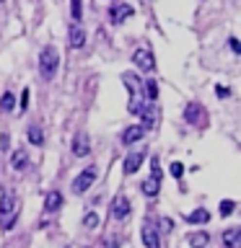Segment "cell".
<instances>
[{"label":"cell","instance_id":"cell-17","mask_svg":"<svg viewBox=\"0 0 241 248\" xmlns=\"http://www.w3.org/2000/svg\"><path fill=\"white\" fill-rule=\"evenodd\" d=\"M11 166L16 168V170H23L29 166V155H26V150H13L11 153Z\"/></svg>","mask_w":241,"mask_h":248},{"label":"cell","instance_id":"cell-13","mask_svg":"<svg viewBox=\"0 0 241 248\" xmlns=\"http://www.w3.org/2000/svg\"><path fill=\"white\" fill-rule=\"evenodd\" d=\"M83 44H86V31L78 26V23H73V26H70V46H73V49H81Z\"/></svg>","mask_w":241,"mask_h":248},{"label":"cell","instance_id":"cell-3","mask_svg":"<svg viewBox=\"0 0 241 248\" xmlns=\"http://www.w3.org/2000/svg\"><path fill=\"white\" fill-rule=\"evenodd\" d=\"M16 207H18V202L11 191L3 194V199H0V225H3V230H11L13 222H16Z\"/></svg>","mask_w":241,"mask_h":248},{"label":"cell","instance_id":"cell-34","mask_svg":"<svg viewBox=\"0 0 241 248\" xmlns=\"http://www.w3.org/2000/svg\"><path fill=\"white\" fill-rule=\"evenodd\" d=\"M161 225H163V230H166V232L171 230V220H161Z\"/></svg>","mask_w":241,"mask_h":248},{"label":"cell","instance_id":"cell-22","mask_svg":"<svg viewBox=\"0 0 241 248\" xmlns=\"http://www.w3.org/2000/svg\"><path fill=\"white\" fill-rule=\"evenodd\" d=\"M143 85H145V96H148V101H158V83H155V80H145Z\"/></svg>","mask_w":241,"mask_h":248},{"label":"cell","instance_id":"cell-12","mask_svg":"<svg viewBox=\"0 0 241 248\" xmlns=\"http://www.w3.org/2000/svg\"><path fill=\"white\" fill-rule=\"evenodd\" d=\"M143 243H145V248H161L158 230H155L153 225H145V228H143Z\"/></svg>","mask_w":241,"mask_h":248},{"label":"cell","instance_id":"cell-8","mask_svg":"<svg viewBox=\"0 0 241 248\" xmlns=\"http://www.w3.org/2000/svg\"><path fill=\"white\" fill-rule=\"evenodd\" d=\"M73 153L78 155V158H86V155L91 153V145H88V135H86V132H78V135L73 137Z\"/></svg>","mask_w":241,"mask_h":248},{"label":"cell","instance_id":"cell-23","mask_svg":"<svg viewBox=\"0 0 241 248\" xmlns=\"http://www.w3.org/2000/svg\"><path fill=\"white\" fill-rule=\"evenodd\" d=\"M13 93H3V98H0V111L8 114V111H13Z\"/></svg>","mask_w":241,"mask_h":248},{"label":"cell","instance_id":"cell-9","mask_svg":"<svg viewBox=\"0 0 241 248\" xmlns=\"http://www.w3.org/2000/svg\"><path fill=\"white\" fill-rule=\"evenodd\" d=\"M132 13H135V11H132V5L120 3V5H112V11H109V18H112V23H122L124 18H130Z\"/></svg>","mask_w":241,"mask_h":248},{"label":"cell","instance_id":"cell-30","mask_svg":"<svg viewBox=\"0 0 241 248\" xmlns=\"http://www.w3.org/2000/svg\"><path fill=\"white\" fill-rule=\"evenodd\" d=\"M228 46H231V49L236 52V54L241 52V44H239V39H228Z\"/></svg>","mask_w":241,"mask_h":248},{"label":"cell","instance_id":"cell-11","mask_svg":"<svg viewBox=\"0 0 241 248\" xmlns=\"http://www.w3.org/2000/svg\"><path fill=\"white\" fill-rule=\"evenodd\" d=\"M127 215H130V202H127V197L114 199V202H112V217H114V220H122V217H127Z\"/></svg>","mask_w":241,"mask_h":248},{"label":"cell","instance_id":"cell-33","mask_svg":"<svg viewBox=\"0 0 241 248\" xmlns=\"http://www.w3.org/2000/svg\"><path fill=\"white\" fill-rule=\"evenodd\" d=\"M215 93H218V96H228V88H221V85H218Z\"/></svg>","mask_w":241,"mask_h":248},{"label":"cell","instance_id":"cell-10","mask_svg":"<svg viewBox=\"0 0 241 248\" xmlns=\"http://www.w3.org/2000/svg\"><path fill=\"white\" fill-rule=\"evenodd\" d=\"M143 158H145V153L143 150H138V153H130L127 158H124V173H138V168L143 166Z\"/></svg>","mask_w":241,"mask_h":248},{"label":"cell","instance_id":"cell-20","mask_svg":"<svg viewBox=\"0 0 241 248\" xmlns=\"http://www.w3.org/2000/svg\"><path fill=\"white\" fill-rule=\"evenodd\" d=\"M187 240H189L192 248H205V246L210 243V235H207V232H192Z\"/></svg>","mask_w":241,"mask_h":248},{"label":"cell","instance_id":"cell-24","mask_svg":"<svg viewBox=\"0 0 241 248\" xmlns=\"http://www.w3.org/2000/svg\"><path fill=\"white\" fill-rule=\"evenodd\" d=\"M70 16H73V21H81V16H83V0H70Z\"/></svg>","mask_w":241,"mask_h":248},{"label":"cell","instance_id":"cell-14","mask_svg":"<svg viewBox=\"0 0 241 248\" xmlns=\"http://www.w3.org/2000/svg\"><path fill=\"white\" fill-rule=\"evenodd\" d=\"M223 246L225 248H239V240H241V228H228L223 232Z\"/></svg>","mask_w":241,"mask_h":248},{"label":"cell","instance_id":"cell-28","mask_svg":"<svg viewBox=\"0 0 241 248\" xmlns=\"http://www.w3.org/2000/svg\"><path fill=\"white\" fill-rule=\"evenodd\" d=\"M151 176L155 178V181H161V163H158V158H153V163H151Z\"/></svg>","mask_w":241,"mask_h":248},{"label":"cell","instance_id":"cell-1","mask_svg":"<svg viewBox=\"0 0 241 248\" xmlns=\"http://www.w3.org/2000/svg\"><path fill=\"white\" fill-rule=\"evenodd\" d=\"M57 67H60V54L54 46H44L42 54H39V73H42L44 80H52L57 75Z\"/></svg>","mask_w":241,"mask_h":248},{"label":"cell","instance_id":"cell-6","mask_svg":"<svg viewBox=\"0 0 241 248\" xmlns=\"http://www.w3.org/2000/svg\"><path fill=\"white\" fill-rule=\"evenodd\" d=\"M184 119L189 124H194V127H202V124L207 122V114H205V108H202L200 104H189L187 111H184Z\"/></svg>","mask_w":241,"mask_h":248},{"label":"cell","instance_id":"cell-25","mask_svg":"<svg viewBox=\"0 0 241 248\" xmlns=\"http://www.w3.org/2000/svg\"><path fill=\"white\" fill-rule=\"evenodd\" d=\"M233 209H236V202L233 199H223L221 202V215L225 217V215H233Z\"/></svg>","mask_w":241,"mask_h":248},{"label":"cell","instance_id":"cell-19","mask_svg":"<svg viewBox=\"0 0 241 248\" xmlns=\"http://www.w3.org/2000/svg\"><path fill=\"white\" fill-rule=\"evenodd\" d=\"M187 220H189L192 225H205L210 220V212H207V209H194V212L187 215Z\"/></svg>","mask_w":241,"mask_h":248},{"label":"cell","instance_id":"cell-29","mask_svg":"<svg viewBox=\"0 0 241 248\" xmlns=\"http://www.w3.org/2000/svg\"><path fill=\"white\" fill-rule=\"evenodd\" d=\"M26 106H29V88H23V93H21V104H18V108H21V111H26Z\"/></svg>","mask_w":241,"mask_h":248},{"label":"cell","instance_id":"cell-2","mask_svg":"<svg viewBox=\"0 0 241 248\" xmlns=\"http://www.w3.org/2000/svg\"><path fill=\"white\" fill-rule=\"evenodd\" d=\"M122 80L127 83V91H130V106H127V111L130 114H140V111H143V106H145L143 104V96H140V83H143V80H140L135 73H124Z\"/></svg>","mask_w":241,"mask_h":248},{"label":"cell","instance_id":"cell-31","mask_svg":"<svg viewBox=\"0 0 241 248\" xmlns=\"http://www.w3.org/2000/svg\"><path fill=\"white\" fill-rule=\"evenodd\" d=\"M117 246H120V240H114V238L106 240V248H117Z\"/></svg>","mask_w":241,"mask_h":248},{"label":"cell","instance_id":"cell-26","mask_svg":"<svg viewBox=\"0 0 241 248\" xmlns=\"http://www.w3.org/2000/svg\"><path fill=\"white\" fill-rule=\"evenodd\" d=\"M83 225H86V228H99V215L96 212H88V215L83 217Z\"/></svg>","mask_w":241,"mask_h":248},{"label":"cell","instance_id":"cell-5","mask_svg":"<svg viewBox=\"0 0 241 248\" xmlns=\"http://www.w3.org/2000/svg\"><path fill=\"white\" fill-rule=\"evenodd\" d=\"M132 62H135V67L143 70V73H153L155 70V60H153L151 49H145V46H140V49L132 52Z\"/></svg>","mask_w":241,"mask_h":248},{"label":"cell","instance_id":"cell-32","mask_svg":"<svg viewBox=\"0 0 241 248\" xmlns=\"http://www.w3.org/2000/svg\"><path fill=\"white\" fill-rule=\"evenodd\" d=\"M0 147H3V150H8V135L0 137Z\"/></svg>","mask_w":241,"mask_h":248},{"label":"cell","instance_id":"cell-18","mask_svg":"<svg viewBox=\"0 0 241 248\" xmlns=\"http://www.w3.org/2000/svg\"><path fill=\"white\" fill-rule=\"evenodd\" d=\"M140 189H143L145 197H155V194H158V189H161V181H155V178L151 176V178H145V181L140 184Z\"/></svg>","mask_w":241,"mask_h":248},{"label":"cell","instance_id":"cell-4","mask_svg":"<svg viewBox=\"0 0 241 248\" xmlns=\"http://www.w3.org/2000/svg\"><path fill=\"white\" fill-rule=\"evenodd\" d=\"M93 181H96V166L83 168L81 173L75 176V181H73V191H75V194H86V191L93 186Z\"/></svg>","mask_w":241,"mask_h":248},{"label":"cell","instance_id":"cell-16","mask_svg":"<svg viewBox=\"0 0 241 248\" xmlns=\"http://www.w3.org/2000/svg\"><path fill=\"white\" fill-rule=\"evenodd\" d=\"M62 207V194L60 191H50L44 199V209L47 212H57V209Z\"/></svg>","mask_w":241,"mask_h":248},{"label":"cell","instance_id":"cell-21","mask_svg":"<svg viewBox=\"0 0 241 248\" xmlns=\"http://www.w3.org/2000/svg\"><path fill=\"white\" fill-rule=\"evenodd\" d=\"M26 137H29V142L31 145H44V132H42V127H29V132H26Z\"/></svg>","mask_w":241,"mask_h":248},{"label":"cell","instance_id":"cell-27","mask_svg":"<svg viewBox=\"0 0 241 248\" xmlns=\"http://www.w3.org/2000/svg\"><path fill=\"white\" fill-rule=\"evenodd\" d=\"M169 170H171V176H174V178H182V176H184V166H182L179 160H176V163H171V168H169Z\"/></svg>","mask_w":241,"mask_h":248},{"label":"cell","instance_id":"cell-15","mask_svg":"<svg viewBox=\"0 0 241 248\" xmlns=\"http://www.w3.org/2000/svg\"><path fill=\"white\" fill-rule=\"evenodd\" d=\"M138 116L143 119V124H145V127H153V124H155V119H158V111H155V104H145V106H143V111H140Z\"/></svg>","mask_w":241,"mask_h":248},{"label":"cell","instance_id":"cell-7","mask_svg":"<svg viewBox=\"0 0 241 248\" xmlns=\"http://www.w3.org/2000/svg\"><path fill=\"white\" fill-rule=\"evenodd\" d=\"M143 135H145V127L132 124V127H127V129L122 132V145H135V142H140V140H143Z\"/></svg>","mask_w":241,"mask_h":248}]
</instances>
